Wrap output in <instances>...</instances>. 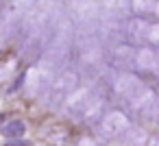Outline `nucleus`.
Segmentation results:
<instances>
[{
    "mask_svg": "<svg viewBox=\"0 0 159 146\" xmlns=\"http://www.w3.org/2000/svg\"><path fill=\"white\" fill-rule=\"evenodd\" d=\"M159 103V96H157V89L155 87H148V85H142L129 100H126V107H129V111L131 113H135V116H146L155 105Z\"/></svg>",
    "mask_w": 159,
    "mask_h": 146,
    "instance_id": "obj_6",
    "label": "nucleus"
},
{
    "mask_svg": "<svg viewBox=\"0 0 159 146\" xmlns=\"http://www.w3.org/2000/svg\"><path fill=\"white\" fill-rule=\"evenodd\" d=\"M144 120H148L150 124L159 126V103H157V105H155V107H152V109H150V111L144 116Z\"/></svg>",
    "mask_w": 159,
    "mask_h": 146,
    "instance_id": "obj_18",
    "label": "nucleus"
},
{
    "mask_svg": "<svg viewBox=\"0 0 159 146\" xmlns=\"http://www.w3.org/2000/svg\"><path fill=\"white\" fill-rule=\"evenodd\" d=\"M131 11V0H102V18L109 22H118L126 18Z\"/></svg>",
    "mask_w": 159,
    "mask_h": 146,
    "instance_id": "obj_11",
    "label": "nucleus"
},
{
    "mask_svg": "<svg viewBox=\"0 0 159 146\" xmlns=\"http://www.w3.org/2000/svg\"><path fill=\"white\" fill-rule=\"evenodd\" d=\"M144 146H159V135H157V133H155V135H148L146 142H144Z\"/></svg>",
    "mask_w": 159,
    "mask_h": 146,
    "instance_id": "obj_19",
    "label": "nucleus"
},
{
    "mask_svg": "<svg viewBox=\"0 0 159 146\" xmlns=\"http://www.w3.org/2000/svg\"><path fill=\"white\" fill-rule=\"evenodd\" d=\"M79 81H81V76H79L76 70L63 68V70L55 76L52 85L48 87V92L44 94V105H46L48 109H59V107H63V105L68 103V98L79 89Z\"/></svg>",
    "mask_w": 159,
    "mask_h": 146,
    "instance_id": "obj_1",
    "label": "nucleus"
},
{
    "mask_svg": "<svg viewBox=\"0 0 159 146\" xmlns=\"http://www.w3.org/2000/svg\"><path fill=\"white\" fill-rule=\"evenodd\" d=\"M142 85L144 83L139 81L137 74H133V72H118V76L111 81V94L118 100H124L126 103Z\"/></svg>",
    "mask_w": 159,
    "mask_h": 146,
    "instance_id": "obj_7",
    "label": "nucleus"
},
{
    "mask_svg": "<svg viewBox=\"0 0 159 146\" xmlns=\"http://www.w3.org/2000/svg\"><path fill=\"white\" fill-rule=\"evenodd\" d=\"M107 116V100H105V96H96L94 98V103L87 107V111L83 113V118H81V122L83 124H89V126H98V122L102 120Z\"/></svg>",
    "mask_w": 159,
    "mask_h": 146,
    "instance_id": "obj_12",
    "label": "nucleus"
},
{
    "mask_svg": "<svg viewBox=\"0 0 159 146\" xmlns=\"http://www.w3.org/2000/svg\"><path fill=\"white\" fill-rule=\"evenodd\" d=\"M24 133H26V126L22 120H9L2 124V135L7 139H20V137H24Z\"/></svg>",
    "mask_w": 159,
    "mask_h": 146,
    "instance_id": "obj_15",
    "label": "nucleus"
},
{
    "mask_svg": "<svg viewBox=\"0 0 159 146\" xmlns=\"http://www.w3.org/2000/svg\"><path fill=\"white\" fill-rule=\"evenodd\" d=\"M146 44L159 50V22L148 26V35H146Z\"/></svg>",
    "mask_w": 159,
    "mask_h": 146,
    "instance_id": "obj_16",
    "label": "nucleus"
},
{
    "mask_svg": "<svg viewBox=\"0 0 159 146\" xmlns=\"http://www.w3.org/2000/svg\"><path fill=\"white\" fill-rule=\"evenodd\" d=\"M146 137H148V135H146L139 126H131V129L120 137V144H122V146H144Z\"/></svg>",
    "mask_w": 159,
    "mask_h": 146,
    "instance_id": "obj_14",
    "label": "nucleus"
},
{
    "mask_svg": "<svg viewBox=\"0 0 159 146\" xmlns=\"http://www.w3.org/2000/svg\"><path fill=\"white\" fill-rule=\"evenodd\" d=\"M157 11V0H131V13L135 18H150Z\"/></svg>",
    "mask_w": 159,
    "mask_h": 146,
    "instance_id": "obj_13",
    "label": "nucleus"
},
{
    "mask_svg": "<svg viewBox=\"0 0 159 146\" xmlns=\"http://www.w3.org/2000/svg\"><path fill=\"white\" fill-rule=\"evenodd\" d=\"M98 94H96V89L94 87H89V85H83V87H79L70 98H68V103L63 105V113L68 116V118H83V113L87 111V107L94 103V98H96Z\"/></svg>",
    "mask_w": 159,
    "mask_h": 146,
    "instance_id": "obj_5",
    "label": "nucleus"
},
{
    "mask_svg": "<svg viewBox=\"0 0 159 146\" xmlns=\"http://www.w3.org/2000/svg\"><path fill=\"white\" fill-rule=\"evenodd\" d=\"M148 26L150 22L146 18H129L124 22V37H126V44H133V46H139V44H146V35H148Z\"/></svg>",
    "mask_w": 159,
    "mask_h": 146,
    "instance_id": "obj_9",
    "label": "nucleus"
},
{
    "mask_svg": "<svg viewBox=\"0 0 159 146\" xmlns=\"http://www.w3.org/2000/svg\"><path fill=\"white\" fill-rule=\"evenodd\" d=\"M70 9H72L74 20H76L81 26H83V24H94V20H96V16H98V11H100L98 0H72Z\"/></svg>",
    "mask_w": 159,
    "mask_h": 146,
    "instance_id": "obj_10",
    "label": "nucleus"
},
{
    "mask_svg": "<svg viewBox=\"0 0 159 146\" xmlns=\"http://www.w3.org/2000/svg\"><path fill=\"white\" fill-rule=\"evenodd\" d=\"M155 16L159 18V0H157V11H155Z\"/></svg>",
    "mask_w": 159,
    "mask_h": 146,
    "instance_id": "obj_20",
    "label": "nucleus"
},
{
    "mask_svg": "<svg viewBox=\"0 0 159 146\" xmlns=\"http://www.w3.org/2000/svg\"><path fill=\"white\" fill-rule=\"evenodd\" d=\"M133 70L139 74H159V50L152 46H139Z\"/></svg>",
    "mask_w": 159,
    "mask_h": 146,
    "instance_id": "obj_8",
    "label": "nucleus"
},
{
    "mask_svg": "<svg viewBox=\"0 0 159 146\" xmlns=\"http://www.w3.org/2000/svg\"><path fill=\"white\" fill-rule=\"evenodd\" d=\"M100 144H102V142H100L98 137H87V135H83V137L76 139L74 146H100Z\"/></svg>",
    "mask_w": 159,
    "mask_h": 146,
    "instance_id": "obj_17",
    "label": "nucleus"
},
{
    "mask_svg": "<svg viewBox=\"0 0 159 146\" xmlns=\"http://www.w3.org/2000/svg\"><path fill=\"white\" fill-rule=\"evenodd\" d=\"M59 72H61L59 66H55L46 59H39L37 66L26 72V92H29V96H33V98L42 96L44 98V94L48 92V87L52 85V81Z\"/></svg>",
    "mask_w": 159,
    "mask_h": 146,
    "instance_id": "obj_2",
    "label": "nucleus"
},
{
    "mask_svg": "<svg viewBox=\"0 0 159 146\" xmlns=\"http://www.w3.org/2000/svg\"><path fill=\"white\" fill-rule=\"evenodd\" d=\"M135 57H137V50L133 44L120 42L107 50V63H109V68H113L118 72H129L131 68H135Z\"/></svg>",
    "mask_w": 159,
    "mask_h": 146,
    "instance_id": "obj_4",
    "label": "nucleus"
},
{
    "mask_svg": "<svg viewBox=\"0 0 159 146\" xmlns=\"http://www.w3.org/2000/svg\"><path fill=\"white\" fill-rule=\"evenodd\" d=\"M131 126H133V124H131V120H129V116H126L124 111L111 109V111H107V116H105V118L98 122V126H94V129H96V137H98L100 142H111V139L122 137Z\"/></svg>",
    "mask_w": 159,
    "mask_h": 146,
    "instance_id": "obj_3",
    "label": "nucleus"
}]
</instances>
